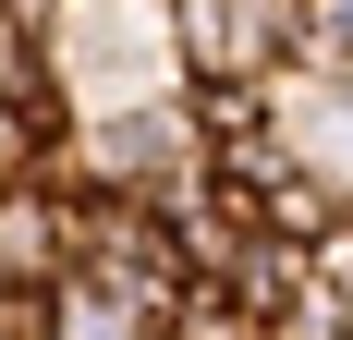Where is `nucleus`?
I'll use <instances>...</instances> for the list:
<instances>
[{
    "label": "nucleus",
    "mask_w": 353,
    "mask_h": 340,
    "mask_svg": "<svg viewBox=\"0 0 353 340\" xmlns=\"http://www.w3.org/2000/svg\"><path fill=\"white\" fill-rule=\"evenodd\" d=\"M305 268H317V292H329V304L353 316V206H341V219H329L317 243H305Z\"/></svg>",
    "instance_id": "obj_6"
},
{
    "label": "nucleus",
    "mask_w": 353,
    "mask_h": 340,
    "mask_svg": "<svg viewBox=\"0 0 353 340\" xmlns=\"http://www.w3.org/2000/svg\"><path fill=\"white\" fill-rule=\"evenodd\" d=\"M159 316L134 304V292H110V279H61L49 292V340H146Z\"/></svg>",
    "instance_id": "obj_3"
},
{
    "label": "nucleus",
    "mask_w": 353,
    "mask_h": 340,
    "mask_svg": "<svg viewBox=\"0 0 353 340\" xmlns=\"http://www.w3.org/2000/svg\"><path fill=\"white\" fill-rule=\"evenodd\" d=\"M146 340H256V328H244V316H232V304H219V292H183V304L159 316V328H146Z\"/></svg>",
    "instance_id": "obj_4"
},
{
    "label": "nucleus",
    "mask_w": 353,
    "mask_h": 340,
    "mask_svg": "<svg viewBox=\"0 0 353 340\" xmlns=\"http://www.w3.org/2000/svg\"><path fill=\"white\" fill-rule=\"evenodd\" d=\"M73 279V195L12 170L0 182V292H61Z\"/></svg>",
    "instance_id": "obj_2"
},
{
    "label": "nucleus",
    "mask_w": 353,
    "mask_h": 340,
    "mask_svg": "<svg viewBox=\"0 0 353 340\" xmlns=\"http://www.w3.org/2000/svg\"><path fill=\"white\" fill-rule=\"evenodd\" d=\"M0 340H49V292H0Z\"/></svg>",
    "instance_id": "obj_7"
},
{
    "label": "nucleus",
    "mask_w": 353,
    "mask_h": 340,
    "mask_svg": "<svg viewBox=\"0 0 353 340\" xmlns=\"http://www.w3.org/2000/svg\"><path fill=\"white\" fill-rule=\"evenodd\" d=\"M49 73H61L73 122L85 109H122V98H171L183 85L171 12L159 0H49Z\"/></svg>",
    "instance_id": "obj_1"
},
{
    "label": "nucleus",
    "mask_w": 353,
    "mask_h": 340,
    "mask_svg": "<svg viewBox=\"0 0 353 340\" xmlns=\"http://www.w3.org/2000/svg\"><path fill=\"white\" fill-rule=\"evenodd\" d=\"M305 61H317V73H353V0H305Z\"/></svg>",
    "instance_id": "obj_5"
}]
</instances>
